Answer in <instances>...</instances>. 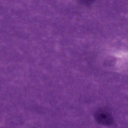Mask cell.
<instances>
[{
    "instance_id": "obj_1",
    "label": "cell",
    "mask_w": 128,
    "mask_h": 128,
    "mask_svg": "<svg viewBox=\"0 0 128 128\" xmlns=\"http://www.w3.org/2000/svg\"><path fill=\"white\" fill-rule=\"evenodd\" d=\"M94 117L97 122L104 126H110L114 122L111 114L108 111L104 109H100L97 111L95 113Z\"/></svg>"
}]
</instances>
